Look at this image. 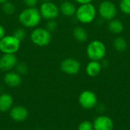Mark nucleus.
I'll return each instance as SVG.
<instances>
[{
    "label": "nucleus",
    "instance_id": "nucleus-25",
    "mask_svg": "<svg viewBox=\"0 0 130 130\" xmlns=\"http://www.w3.org/2000/svg\"><path fill=\"white\" fill-rule=\"evenodd\" d=\"M15 67H16V71L19 74H24L27 71V67L24 63H19V64L18 63Z\"/></svg>",
    "mask_w": 130,
    "mask_h": 130
},
{
    "label": "nucleus",
    "instance_id": "nucleus-13",
    "mask_svg": "<svg viewBox=\"0 0 130 130\" xmlns=\"http://www.w3.org/2000/svg\"><path fill=\"white\" fill-rule=\"evenodd\" d=\"M21 77L18 72L8 71L6 74L4 76V82L5 84L10 87H17L21 84Z\"/></svg>",
    "mask_w": 130,
    "mask_h": 130
},
{
    "label": "nucleus",
    "instance_id": "nucleus-30",
    "mask_svg": "<svg viewBox=\"0 0 130 130\" xmlns=\"http://www.w3.org/2000/svg\"><path fill=\"white\" fill-rule=\"evenodd\" d=\"M40 1H42L43 2H49V1H50V0H40Z\"/></svg>",
    "mask_w": 130,
    "mask_h": 130
},
{
    "label": "nucleus",
    "instance_id": "nucleus-8",
    "mask_svg": "<svg viewBox=\"0 0 130 130\" xmlns=\"http://www.w3.org/2000/svg\"><path fill=\"white\" fill-rule=\"evenodd\" d=\"M117 9L115 4L110 1L105 0L99 5L98 13L101 17L106 21H110L113 19L117 15Z\"/></svg>",
    "mask_w": 130,
    "mask_h": 130
},
{
    "label": "nucleus",
    "instance_id": "nucleus-14",
    "mask_svg": "<svg viewBox=\"0 0 130 130\" xmlns=\"http://www.w3.org/2000/svg\"><path fill=\"white\" fill-rule=\"evenodd\" d=\"M13 97L9 93H2L0 95V112L5 113L9 111L13 106Z\"/></svg>",
    "mask_w": 130,
    "mask_h": 130
},
{
    "label": "nucleus",
    "instance_id": "nucleus-31",
    "mask_svg": "<svg viewBox=\"0 0 130 130\" xmlns=\"http://www.w3.org/2000/svg\"><path fill=\"white\" fill-rule=\"evenodd\" d=\"M35 130H40V129H35Z\"/></svg>",
    "mask_w": 130,
    "mask_h": 130
},
{
    "label": "nucleus",
    "instance_id": "nucleus-19",
    "mask_svg": "<svg viewBox=\"0 0 130 130\" xmlns=\"http://www.w3.org/2000/svg\"><path fill=\"white\" fill-rule=\"evenodd\" d=\"M113 44V48H115V50L119 52H123L127 48V42L122 37H118L115 38Z\"/></svg>",
    "mask_w": 130,
    "mask_h": 130
},
{
    "label": "nucleus",
    "instance_id": "nucleus-24",
    "mask_svg": "<svg viewBox=\"0 0 130 130\" xmlns=\"http://www.w3.org/2000/svg\"><path fill=\"white\" fill-rule=\"evenodd\" d=\"M57 28V23L55 21V19H51V20H48V22L46 23V28L50 31V32H53Z\"/></svg>",
    "mask_w": 130,
    "mask_h": 130
},
{
    "label": "nucleus",
    "instance_id": "nucleus-5",
    "mask_svg": "<svg viewBox=\"0 0 130 130\" xmlns=\"http://www.w3.org/2000/svg\"><path fill=\"white\" fill-rule=\"evenodd\" d=\"M21 46V41L13 34L5 35L0 40V51L3 54H15Z\"/></svg>",
    "mask_w": 130,
    "mask_h": 130
},
{
    "label": "nucleus",
    "instance_id": "nucleus-22",
    "mask_svg": "<svg viewBox=\"0 0 130 130\" xmlns=\"http://www.w3.org/2000/svg\"><path fill=\"white\" fill-rule=\"evenodd\" d=\"M78 130H94L93 123L88 120H84L78 125Z\"/></svg>",
    "mask_w": 130,
    "mask_h": 130
},
{
    "label": "nucleus",
    "instance_id": "nucleus-2",
    "mask_svg": "<svg viewBox=\"0 0 130 130\" xmlns=\"http://www.w3.org/2000/svg\"><path fill=\"white\" fill-rule=\"evenodd\" d=\"M75 15L77 20L81 23L90 24L96 18L97 9L91 2L80 4V5L76 9Z\"/></svg>",
    "mask_w": 130,
    "mask_h": 130
},
{
    "label": "nucleus",
    "instance_id": "nucleus-18",
    "mask_svg": "<svg viewBox=\"0 0 130 130\" xmlns=\"http://www.w3.org/2000/svg\"><path fill=\"white\" fill-rule=\"evenodd\" d=\"M108 28L110 30V32L118 34H120L124 28L123 24L122 23L121 21H120L119 19H112L110 21H109V24H108Z\"/></svg>",
    "mask_w": 130,
    "mask_h": 130
},
{
    "label": "nucleus",
    "instance_id": "nucleus-12",
    "mask_svg": "<svg viewBox=\"0 0 130 130\" xmlns=\"http://www.w3.org/2000/svg\"><path fill=\"white\" fill-rule=\"evenodd\" d=\"M10 117L14 122H24L28 117V110L23 106H15L10 110Z\"/></svg>",
    "mask_w": 130,
    "mask_h": 130
},
{
    "label": "nucleus",
    "instance_id": "nucleus-27",
    "mask_svg": "<svg viewBox=\"0 0 130 130\" xmlns=\"http://www.w3.org/2000/svg\"><path fill=\"white\" fill-rule=\"evenodd\" d=\"M5 35V30L2 25H0V40Z\"/></svg>",
    "mask_w": 130,
    "mask_h": 130
},
{
    "label": "nucleus",
    "instance_id": "nucleus-4",
    "mask_svg": "<svg viewBox=\"0 0 130 130\" xmlns=\"http://www.w3.org/2000/svg\"><path fill=\"white\" fill-rule=\"evenodd\" d=\"M30 40L37 46H47L52 40L51 32L44 28H37L31 32Z\"/></svg>",
    "mask_w": 130,
    "mask_h": 130
},
{
    "label": "nucleus",
    "instance_id": "nucleus-1",
    "mask_svg": "<svg viewBox=\"0 0 130 130\" xmlns=\"http://www.w3.org/2000/svg\"><path fill=\"white\" fill-rule=\"evenodd\" d=\"M41 15L39 9L35 7L27 8L21 11L18 16L20 23L25 28H35L41 21Z\"/></svg>",
    "mask_w": 130,
    "mask_h": 130
},
{
    "label": "nucleus",
    "instance_id": "nucleus-11",
    "mask_svg": "<svg viewBox=\"0 0 130 130\" xmlns=\"http://www.w3.org/2000/svg\"><path fill=\"white\" fill-rule=\"evenodd\" d=\"M18 58L15 54H3L0 57V70L10 71L16 67Z\"/></svg>",
    "mask_w": 130,
    "mask_h": 130
},
{
    "label": "nucleus",
    "instance_id": "nucleus-29",
    "mask_svg": "<svg viewBox=\"0 0 130 130\" xmlns=\"http://www.w3.org/2000/svg\"><path fill=\"white\" fill-rule=\"evenodd\" d=\"M7 1H8V0H0V4H3V3H5Z\"/></svg>",
    "mask_w": 130,
    "mask_h": 130
},
{
    "label": "nucleus",
    "instance_id": "nucleus-6",
    "mask_svg": "<svg viewBox=\"0 0 130 130\" xmlns=\"http://www.w3.org/2000/svg\"><path fill=\"white\" fill-rule=\"evenodd\" d=\"M78 103L85 110H92L98 105V97L91 90H84L78 97Z\"/></svg>",
    "mask_w": 130,
    "mask_h": 130
},
{
    "label": "nucleus",
    "instance_id": "nucleus-16",
    "mask_svg": "<svg viewBox=\"0 0 130 130\" xmlns=\"http://www.w3.org/2000/svg\"><path fill=\"white\" fill-rule=\"evenodd\" d=\"M76 6L75 4H73L72 2L69 1H64L61 3L59 6V11L60 12L67 17H72L75 15L76 12Z\"/></svg>",
    "mask_w": 130,
    "mask_h": 130
},
{
    "label": "nucleus",
    "instance_id": "nucleus-21",
    "mask_svg": "<svg viewBox=\"0 0 130 130\" xmlns=\"http://www.w3.org/2000/svg\"><path fill=\"white\" fill-rule=\"evenodd\" d=\"M120 9L125 15H130V0H120Z\"/></svg>",
    "mask_w": 130,
    "mask_h": 130
},
{
    "label": "nucleus",
    "instance_id": "nucleus-17",
    "mask_svg": "<svg viewBox=\"0 0 130 130\" xmlns=\"http://www.w3.org/2000/svg\"><path fill=\"white\" fill-rule=\"evenodd\" d=\"M72 34L74 38L78 42H85L88 40V33L86 30L82 27H75L73 29Z\"/></svg>",
    "mask_w": 130,
    "mask_h": 130
},
{
    "label": "nucleus",
    "instance_id": "nucleus-20",
    "mask_svg": "<svg viewBox=\"0 0 130 130\" xmlns=\"http://www.w3.org/2000/svg\"><path fill=\"white\" fill-rule=\"evenodd\" d=\"M2 11L7 15H11L15 11V6L13 3L7 1L2 4Z\"/></svg>",
    "mask_w": 130,
    "mask_h": 130
},
{
    "label": "nucleus",
    "instance_id": "nucleus-26",
    "mask_svg": "<svg viewBox=\"0 0 130 130\" xmlns=\"http://www.w3.org/2000/svg\"><path fill=\"white\" fill-rule=\"evenodd\" d=\"M24 5L28 8H33L35 7L38 2V0H23Z\"/></svg>",
    "mask_w": 130,
    "mask_h": 130
},
{
    "label": "nucleus",
    "instance_id": "nucleus-28",
    "mask_svg": "<svg viewBox=\"0 0 130 130\" xmlns=\"http://www.w3.org/2000/svg\"><path fill=\"white\" fill-rule=\"evenodd\" d=\"M76 2L79 3V4H85V3H90L92 2L93 0H74Z\"/></svg>",
    "mask_w": 130,
    "mask_h": 130
},
{
    "label": "nucleus",
    "instance_id": "nucleus-7",
    "mask_svg": "<svg viewBox=\"0 0 130 130\" xmlns=\"http://www.w3.org/2000/svg\"><path fill=\"white\" fill-rule=\"evenodd\" d=\"M39 11L41 15V17L46 20L56 18L60 12L59 7H58L55 3L50 1L43 2L40 7Z\"/></svg>",
    "mask_w": 130,
    "mask_h": 130
},
{
    "label": "nucleus",
    "instance_id": "nucleus-15",
    "mask_svg": "<svg viewBox=\"0 0 130 130\" xmlns=\"http://www.w3.org/2000/svg\"><path fill=\"white\" fill-rule=\"evenodd\" d=\"M102 70L101 64L98 61H91L86 66V74L91 77H95L100 74Z\"/></svg>",
    "mask_w": 130,
    "mask_h": 130
},
{
    "label": "nucleus",
    "instance_id": "nucleus-9",
    "mask_svg": "<svg viewBox=\"0 0 130 130\" xmlns=\"http://www.w3.org/2000/svg\"><path fill=\"white\" fill-rule=\"evenodd\" d=\"M60 69L66 74L75 75L80 71L81 64L75 58H66L61 62Z\"/></svg>",
    "mask_w": 130,
    "mask_h": 130
},
{
    "label": "nucleus",
    "instance_id": "nucleus-23",
    "mask_svg": "<svg viewBox=\"0 0 130 130\" xmlns=\"http://www.w3.org/2000/svg\"><path fill=\"white\" fill-rule=\"evenodd\" d=\"M16 38H18L19 41H22L25 36H26V33H25V31L23 29V28H17L14 31L13 34H12Z\"/></svg>",
    "mask_w": 130,
    "mask_h": 130
},
{
    "label": "nucleus",
    "instance_id": "nucleus-10",
    "mask_svg": "<svg viewBox=\"0 0 130 130\" xmlns=\"http://www.w3.org/2000/svg\"><path fill=\"white\" fill-rule=\"evenodd\" d=\"M94 130H113L114 123L113 120L106 115L97 116L93 122Z\"/></svg>",
    "mask_w": 130,
    "mask_h": 130
},
{
    "label": "nucleus",
    "instance_id": "nucleus-3",
    "mask_svg": "<svg viewBox=\"0 0 130 130\" xmlns=\"http://www.w3.org/2000/svg\"><path fill=\"white\" fill-rule=\"evenodd\" d=\"M86 53L91 61H100L105 57L107 48L104 42L99 40H94L88 44Z\"/></svg>",
    "mask_w": 130,
    "mask_h": 130
}]
</instances>
